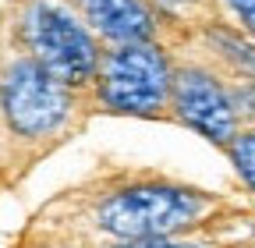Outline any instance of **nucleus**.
I'll return each mask as SVG.
<instances>
[{"label": "nucleus", "instance_id": "obj_4", "mask_svg": "<svg viewBox=\"0 0 255 248\" xmlns=\"http://www.w3.org/2000/svg\"><path fill=\"white\" fill-rule=\"evenodd\" d=\"M0 103H4L7 124L18 135H46L60 128L68 117V89L57 75H50L39 60H18L0 85Z\"/></svg>", "mask_w": 255, "mask_h": 248}, {"label": "nucleus", "instance_id": "obj_9", "mask_svg": "<svg viewBox=\"0 0 255 248\" xmlns=\"http://www.w3.org/2000/svg\"><path fill=\"white\" fill-rule=\"evenodd\" d=\"M121 248H199V245H188V241H170V238H138V241H128Z\"/></svg>", "mask_w": 255, "mask_h": 248}, {"label": "nucleus", "instance_id": "obj_2", "mask_svg": "<svg viewBox=\"0 0 255 248\" xmlns=\"http://www.w3.org/2000/svg\"><path fill=\"white\" fill-rule=\"evenodd\" d=\"M25 39L36 60L60 82H89L100 71V50L85 25L53 0H36L25 11Z\"/></svg>", "mask_w": 255, "mask_h": 248}, {"label": "nucleus", "instance_id": "obj_10", "mask_svg": "<svg viewBox=\"0 0 255 248\" xmlns=\"http://www.w3.org/2000/svg\"><path fill=\"white\" fill-rule=\"evenodd\" d=\"M163 4H174V0H163Z\"/></svg>", "mask_w": 255, "mask_h": 248}, {"label": "nucleus", "instance_id": "obj_1", "mask_svg": "<svg viewBox=\"0 0 255 248\" xmlns=\"http://www.w3.org/2000/svg\"><path fill=\"white\" fill-rule=\"evenodd\" d=\"M209 199L177 184H135L100 206V227L114 238H170L174 231L195 224Z\"/></svg>", "mask_w": 255, "mask_h": 248}, {"label": "nucleus", "instance_id": "obj_3", "mask_svg": "<svg viewBox=\"0 0 255 248\" xmlns=\"http://www.w3.org/2000/svg\"><path fill=\"white\" fill-rule=\"evenodd\" d=\"M170 64L149 39L124 43L100 60V100L124 114H156L170 96Z\"/></svg>", "mask_w": 255, "mask_h": 248}, {"label": "nucleus", "instance_id": "obj_6", "mask_svg": "<svg viewBox=\"0 0 255 248\" xmlns=\"http://www.w3.org/2000/svg\"><path fill=\"white\" fill-rule=\"evenodd\" d=\"M82 11L107 39L145 43L152 36V14L142 0H82Z\"/></svg>", "mask_w": 255, "mask_h": 248}, {"label": "nucleus", "instance_id": "obj_7", "mask_svg": "<svg viewBox=\"0 0 255 248\" xmlns=\"http://www.w3.org/2000/svg\"><path fill=\"white\" fill-rule=\"evenodd\" d=\"M231 160H234L238 174L255 188V135H238V138H231Z\"/></svg>", "mask_w": 255, "mask_h": 248}, {"label": "nucleus", "instance_id": "obj_5", "mask_svg": "<svg viewBox=\"0 0 255 248\" xmlns=\"http://www.w3.org/2000/svg\"><path fill=\"white\" fill-rule=\"evenodd\" d=\"M170 92H174V110L188 128H195L209 142L234 138V107L216 78H209L206 71L184 68L174 75Z\"/></svg>", "mask_w": 255, "mask_h": 248}, {"label": "nucleus", "instance_id": "obj_8", "mask_svg": "<svg viewBox=\"0 0 255 248\" xmlns=\"http://www.w3.org/2000/svg\"><path fill=\"white\" fill-rule=\"evenodd\" d=\"M234 14H238V21L248 28V32H255V0H223Z\"/></svg>", "mask_w": 255, "mask_h": 248}]
</instances>
